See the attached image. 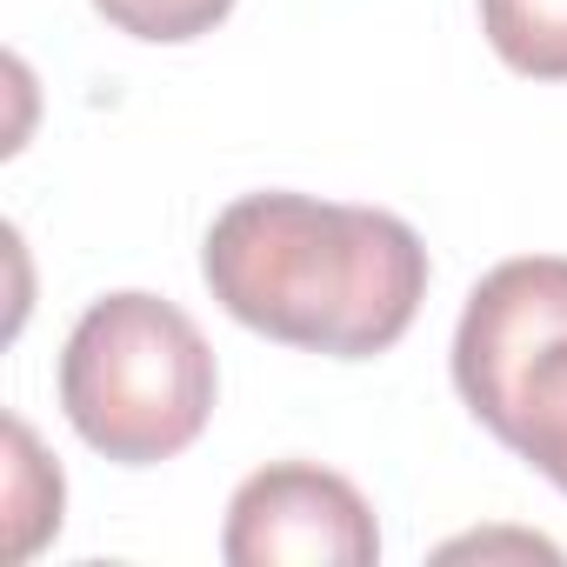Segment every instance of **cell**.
<instances>
[{"instance_id": "cell-1", "label": "cell", "mask_w": 567, "mask_h": 567, "mask_svg": "<svg viewBox=\"0 0 567 567\" xmlns=\"http://www.w3.org/2000/svg\"><path fill=\"white\" fill-rule=\"evenodd\" d=\"M214 301L308 354H388L427 301V247L401 214L315 194H240L200 247Z\"/></svg>"}, {"instance_id": "cell-2", "label": "cell", "mask_w": 567, "mask_h": 567, "mask_svg": "<svg viewBox=\"0 0 567 567\" xmlns=\"http://www.w3.org/2000/svg\"><path fill=\"white\" fill-rule=\"evenodd\" d=\"M61 408L74 434L121 461H174L214 414V348L161 295L94 301L61 348Z\"/></svg>"}, {"instance_id": "cell-3", "label": "cell", "mask_w": 567, "mask_h": 567, "mask_svg": "<svg viewBox=\"0 0 567 567\" xmlns=\"http://www.w3.org/2000/svg\"><path fill=\"white\" fill-rule=\"evenodd\" d=\"M454 388L474 421L567 494V260H501L461 308Z\"/></svg>"}, {"instance_id": "cell-4", "label": "cell", "mask_w": 567, "mask_h": 567, "mask_svg": "<svg viewBox=\"0 0 567 567\" xmlns=\"http://www.w3.org/2000/svg\"><path fill=\"white\" fill-rule=\"evenodd\" d=\"M220 554L234 567H368L381 527L354 481L315 461H274L234 487Z\"/></svg>"}, {"instance_id": "cell-5", "label": "cell", "mask_w": 567, "mask_h": 567, "mask_svg": "<svg viewBox=\"0 0 567 567\" xmlns=\"http://www.w3.org/2000/svg\"><path fill=\"white\" fill-rule=\"evenodd\" d=\"M494 54L527 81H567V0H481Z\"/></svg>"}, {"instance_id": "cell-6", "label": "cell", "mask_w": 567, "mask_h": 567, "mask_svg": "<svg viewBox=\"0 0 567 567\" xmlns=\"http://www.w3.org/2000/svg\"><path fill=\"white\" fill-rule=\"evenodd\" d=\"M94 8L134 41H194L227 21L234 0H94Z\"/></svg>"}]
</instances>
